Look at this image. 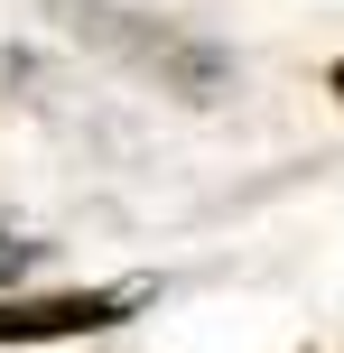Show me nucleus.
Segmentation results:
<instances>
[{"label":"nucleus","instance_id":"nucleus-1","mask_svg":"<svg viewBox=\"0 0 344 353\" xmlns=\"http://www.w3.org/2000/svg\"><path fill=\"white\" fill-rule=\"evenodd\" d=\"M140 288H74V298H0V344H56V335H93L112 325Z\"/></svg>","mask_w":344,"mask_h":353},{"label":"nucleus","instance_id":"nucleus-3","mask_svg":"<svg viewBox=\"0 0 344 353\" xmlns=\"http://www.w3.org/2000/svg\"><path fill=\"white\" fill-rule=\"evenodd\" d=\"M335 93H344V65H335Z\"/></svg>","mask_w":344,"mask_h":353},{"label":"nucleus","instance_id":"nucleus-2","mask_svg":"<svg viewBox=\"0 0 344 353\" xmlns=\"http://www.w3.org/2000/svg\"><path fill=\"white\" fill-rule=\"evenodd\" d=\"M19 270H28V242H10V232H0V279H19Z\"/></svg>","mask_w":344,"mask_h":353}]
</instances>
